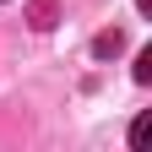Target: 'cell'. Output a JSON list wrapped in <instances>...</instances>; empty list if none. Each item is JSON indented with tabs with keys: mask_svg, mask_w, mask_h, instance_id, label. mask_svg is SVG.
I'll return each instance as SVG.
<instances>
[{
	"mask_svg": "<svg viewBox=\"0 0 152 152\" xmlns=\"http://www.w3.org/2000/svg\"><path fill=\"white\" fill-rule=\"evenodd\" d=\"M49 16H54V11H49V0H38V6H33V27H49Z\"/></svg>",
	"mask_w": 152,
	"mask_h": 152,
	"instance_id": "3957f363",
	"label": "cell"
},
{
	"mask_svg": "<svg viewBox=\"0 0 152 152\" xmlns=\"http://www.w3.org/2000/svg\"><path fill=\"white\" fill-rule=\"evenodd\" d=\"M147 136H152V114H141V120L130 125V147H147Z\"/></svg>",
	"mask_w": 152,
	"mask_h": 152,
	"instance_id": "6da1fadb",
	"label": "cell"
},
{
	"mask_svg": "<svg viewBox=\"0 0 152 152\" xmlns=\"http://www.w3.org/2000/svg\"><path fill=\"white\" fill-rule=\"evenodd\" d=\"M136 82H152V49H141V60H136Z\"/></svg>",
	"mask_w": 152,
	"mask_h": 152,
	"instance_id": "7a4b0ae2",
	"label": "cell"
}]
</instances>
